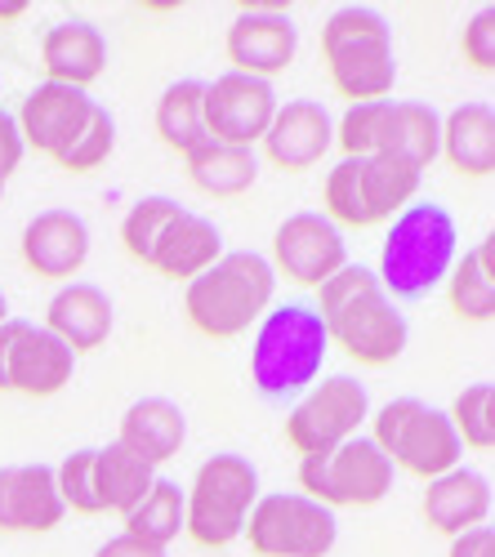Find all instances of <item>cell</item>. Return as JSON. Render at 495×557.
Returning <instances> with one entry per match:
<instances>
[{
    "label": "cell",
    "mask_w": 495,
    "mask_h": 557,
    "mask_svg": "<svg viewBox=\"0 0 495 557\" xmlns=\"http://www.w3.org/2000/svg\"><path fill=\"white\" fill-rule=\"evenodd\" d=\"M371 442L388 455L393 469L411 473L420 482H433L442 473L460 469V437L446 420V410L420 401V397H393L371 414Z\"/></svg>",
    "instance_id": "cell-6"
},
{
    "label": "cell",
    "mask_w": 495,
    "mask_h": 557,
    "mask_svg": "<svg viewBox=\"0 0 495 557\" xmlns=\"http://www.w3.org/2000/svg\"><path fill=\"white\" fill-rule=\"evenodd\" d=\"M446 304L460 321L486 326L495 317V242H478L469 255H456L451 272H446Z\"/></svg>",
    "instance_id": "cell-28"
},
{
    "label": "cell",
    "mask_w": 495,
    "mask_h": 557,
    "mask_svg": "<svg viewBox=\"0 0 495 557\" xmlns=\"http://www.w3.org/2000/svg\"><path fill=\"white\" fill-rule=\"evenodd\" d=\"M27 14V5H23V0H14V5H0V23H18Z\"/></svg>",
    "instance_id": "cell-42"
},
{
    "label": "cell",
    "mask_w": 495,
    "mask_h": 557,
    "mask_svg": "<svg viewBox=\"0 0 495 557\" xmlns=\"http://www.w3.org/2000/svg\"><path fill=\"white\" fill-rule=\"evenodd\" d=\"M259 499V473L246 455H210L188 495H184V531L197 548H228L242 531Z\"/></svg>",
    "instance_id": "cell-7"
},
{
    "label": "cell",
    "mask_w": 495,
    "mask_h": 557,
    "mask_svg": "<svg viewBox=\"0 0 495 557\" xmlns=\"http://www.w3.org/2000/svg\"><path fill=\"white\" fill-rule=\"evenodd\" d=\"M424 170H416L401 157H362L357 161V201H362V223L380 227L393 223L420 197Z\"/></svg>",
    "instance_id": "cell-23"
},
{
    "label": "cell",
    "mask_w": 495,
    "mask_h": 557,
    "mask_svg": "<svg viewBox=\"0 0 495 557\" xmlns=\"http://www.w3.org/2000/svg\"><path fill=\"white\" fill-rule=\"evenodd\" d=\"M157 482V469L148 459H139L134 450H125L121 442L112 446H95V495H99V513H116L125 518L134 504H139Z\"/></svg>",
    "instance_id": "cell-27"
},
{
    "label": "cell",
    "mask_w": 495,
    "mask_h": 557,
    "mask_svg": "<svg viewBox=\"0 0 495 557\" xmlns=\"http://www.w3.org/2000/svg\"><path fill=\"white\" fill-rule=\"evenodd\" d=\"M397 482V469L388 463V455L367 437L357 433L335 450L322 455H304L299 459V495H308L312 504L331 508H371L380 504Z\"/></svg>",
    "instance_id": "cell-8"
},
{
    "label": "cell",
    "mask_w": 495,
    "mask_h": 557,
    "mask_svg": "<svg viewBox=\"0 0 495 557\" xmlns=\"http://www.w3.org/2000/svg\"><path fill=\"white\" fill-rule=\"evenodd\" d=\"M178 219H184V206H178L174 197H144V201H134L129 214L121 219V246H125V255L148 268L152 250L161 246V237Z\"/></svg>",
    "instance_id": "cell-32"
},
{
    "label": "cell",
    "mask_w": 495,
    "mask_h": 557,
    "mask_svg": "<svg viewBox=\"0 0 495 557\" xmlns=\"http://www.w3.org/2000/svg\"><path fill=\"white\" fill-rule=\"evenodd\" d=\"M0 197H5V188H0Z\"/></svg>",
    "instance_id": "cell-44"
},
{
    "label": "cell",
    "mask_w": 495,
    "mask_h": 557,
    "mask_svg": "<svg viewBox=\"0 0 495 557\" xmlns=\"http://www.w3.org/2000/svg\"><path fill=\"white\" fill-rule=\"evenodd\" d=\"M371 414V393L357 375H322L286 414V442L290 450L304 455H322L344 446L367 429Z\"/></svg>",
    "instance_id": "cell-10"
},
{
    "label": "cell",
    "mask_w": 495,
    "mask_h": 557,
    "mask_svg": "<svg viewBox=\"0 0 495 557\" xmlns=\"http://www.w3.org/2000/svg\"><path fill=\"white\" fill-rule=\"evenodd\" d=\"M23 134H18V121L14 112H0V188L14 178V170L23 165Z\"/></svg>",
    "instance_id": "cell-38"
},
{
    "label": "cell",
    "mask_w": 495,
    "mask_h": 557,
    "mask_svg": "<svg viewBox=\"0 0 495 557\" xmlns=\"http://www.w3.org/2000/svg\"><path fill=\"white\" fill-rule=\"evenodd\" d=\"M67 518L50 463H14L0 469V531L45 535Z\"/></svg>",
    "instance_id": "cell-16"
},
{
    "label": "cell",
    "mask_w": 495,
    "mask_h": 557,
    "mask_svg": "<svg viewBox=\"0 0 495 557\" xmlns=\"http://www.w3.org/2000/svg\"><path fill=\"white\" fill-rule=\"evenodd\" d=\"M446 420H451V429H456L465 450L486 455L495 446V384L478 380V384L460 388L451 410H446Z\"/></svg>",
    "instance_id": "cell-33"
},
{
    "label": "cell",
    "mask_w": 495,
    "mask_h": 557,
    "mask_svg": "<svg viewBox=\"0 0 495 557\" xmlns=\"http://www.w3.org/2000/svg\"><path fill=\"white\" fill-rule=\"evenodd\" d=\"M112 326H116L112 299L89 282H67L50 304H45V331H50L59 344H67L76 357L103 348Z\"/></svg>",
    "instance_id": "cell-18"
},
{
    "label": "cell",
    "mask_w": 495,
    "mask_h": 557,
    "mask_svg": "<svg viewBox=\"0 0 495 557\" xmlns=\"http://www.w3.org/2000/svg\"><path fill=\"white\" fill-rule=\"evenodd\" d=\"M446 557H495V531H491V522L456 535L451 540V553H446Z\"/></svg>",
    "instance_id": "cell-39"
},
{
    "label": "cell",
    "mask_w": 495,
    "mask_h": 557,
    "mask_svg": "<svg viewBox=\"0 0 495 557\" xmlns=\"http://www.w3.org/2000/svg\"><path fill=\"white\" fill-rule=\"evenodd\" d=\"M322 63L335 85V95L348 103H380L393 99L397 85V54L393 32L380 10L344 5L322 23Z\"/></svg>",
    "instance_id": "cell-5"
},
{
    "label": "cell",
    "mask_w": 495,
    "mask_h": 557,
    "mask_svg": "<svg viewBox=\"0 0 495 557\" xmlns=\"http://www.w3.org/2000/svg\"><path fill=\"white\" fill-rule=\"evenodd\" d=\"M388 112H393V99H380V103H348V112L335 121V144H339V152L352 157V161L380 157V152H384Z\"/></svg>",
    "instance_id": "cell-34"
},
{
    "label": "cell",
    "mask_w": 495,
    "mask_h": 557,
    "mask_svg": "<svg viewBox=\"0 0 495 557\" xmlns=\"http://www.w3.org/2000/svg\"><path fill=\"white\" fill-rule=\"evenodd\" d=\"M10 321V304H5V295H0V326H5Z\"/></svg>",
    "instance_id": "cell-43"
},
{
    "label": "cell",
    "mask_w": 495,
    "mask_h": 557,
    "mask_svg": "<svg viewBox=\"0 0 495 557\" xmlns=\"http://www.w3.org/2000/svg\"><path fill=\"white\" fill-rule=\"evenodd\" d=\"M442 161L465 178L495 174V112L491 103H460L442 116Z\"/></svg>",
    "instance_id": "cell-25"
},
{
    "label": "cell",
    "mask_w": 495,
    "mask_h": 557,
    "mask_svg": "<svg viewBox=\"0 0 495 557\" xmlns=\"http://www.w3.org/2000/svg\"><path fill=\"white\" fill-rule=\"evenodd\" d=\"M18 255L27 272L45 276V282H72L89 259V227L72 210H45L23 227Z\"/></svg>",
    "instance_id": "cell-17"
},
{
    "label": "cell",
    "mask_w": 495,
    "mask_h": 557,
    "mask_svg": "<svg viewBox=\"0 0 495 557\" xmlns=\"http://www.w3.org/2000/svg\"><path fill=\"white\" fill-rule=\"evenodd\" d=\"M125 450H134L139 459H148L152 469L170 463L188 442V414L178 410L170 397H139L125 414H121V437Z\"/></svg>",
    "instance_id": "cell-22"
},
{
    "label": "cell",
    "mask_w": 495,
    "mask_h": 557,
    "mask_svg": "<svg viewBox=\"0 0 495 557\" xmlns=\"http://www.w3.org/2000/svg\"><path fill=\"white\" fill-rule=\"evenodd\" d=\"M424 522L429 531L456 540L473 527L491 522V478L473 469H451L433 482H424Z\"/></svg>",
    "instance_id": "cell-20"
},
{
    "label": "cell",
    "mask_w": 495,
    "mask_h": 557,
    "mask_svg": "<svg viewBox=\"0 0 495 557\" xmlns=\"http://www.w3.org/2000/svg\"><path fill=\"white\" fill-rule=\"evenodd\" d=\"M112 148H116V121H112L108 108H95V112H89V121H85V129L76 134V144L63 152L59 170H67V174H95L99 165L112 161Z\"/></svg>",
    "instance_id": "cell-35"
},
{
    "label": "cell",
    "mask_w": 495,
    "mask_h": 557,
    "mask_svg": "<svg viewBox=\"0 0 495 557\" xmlns=\"http://www.w3.org/2000/svg\"><path fill=\"white\" fill-rule=\"evenodd\" d=\"M456 250L460 227L451 210L437 201H411L384 232L375 282L393 304H420L446 282Z\"/></svg>",
    "instance_id": "cell-2"
},
{
    "label": "cell",
    "mask_w": 495,
    "mask_h": 557,
    "mask_svg": "<svg viewBox=\"0 0 495 557\" xmlns=\"http://www.w3.org/2000/svg\"><path fill=\"white\" fill-rule=\"evenodd\" d=\"M184 174L197 193L214 201H233L246 197L259 183V152L255 148H228V144H206L184 157Z\"/></svg>",
    "instance_id": "cell-26"
},
{
    "label": "cell",
    "mask_w": 495,
    "mask_h": 557,
    "mask_svg": "<svg viewBox=\"0 0 495 557\" xmlns=\"http://www.w3.org/2000/svg\"><path fill=\"white\" fill-rule=\"evenodd\" d=\"M219 259H223L219 227H214L210 219L184 210V219H178V223L165 232V237H161V246L152 250L148 268L161 272L165 282H184V286H188V282H197L206 268H214Z\"/></svg>",
    "instance_id": "cell-24"
},
{
    "label": "cell",
    "mask_w": 495,
    "mask_h": 557,
    "mask_svg": "<svg viewBox=\"0 0 495 557\" xmlns=\"http://www.w3.org/2000/svg\"><path fill=\"white\" fill-rule=\"evenodd\" d=\"M23 326H27L23 317H10L5 326H0V393H10V357H14V344H18Z\"/></svg>",
    "instance_id": "cell-40"
},
{
    "label": "cell",
    "mask_w": 495,
    "mask_h": 557,
    "mask_svg": "<svg viewBox=\"0 0 495 557\" xmlns=\"http://www.w3.org/2000/svg\"><path fill=\"white\" fill-rule=\"evenodd\" d=\"M99 103L89 99V89H72V85H54V81H40L32 95L18 108V134H23V148L63 161V152L76 144V134L85 129L89 112Z\"/></svg>",
    "instance_id": "cell-14"
},
{
    "label": "cell",
    "mask_w": 495,
    "mask_h": 557,
    "mask_svg": "<svg viewBox=\"0 0 495 557\" xmlns=\"http://www.w3.org/2000/svg\"><path fill=\"white\" fill-rule=\"evenodd\" d=\"M206 81H174L165 95L157 99V138L178 152V157H188L206 144Z\"/></svg>",
    "instance_id": "cell-30"
},
{
    "label": "cell",
    "mask_w": 495,
    "mask_h": 557,
    "mask_svg": "<svg viewBox=\"0 0 495 557\" xmlns=\"http://www.w3.org/2000/svg\"><path fill=\"white\" fill-rule=\"evenodd\" d=\"M312 312L322 317L326 339H335L357 366L380 370L407 352V317L380 290L375 268L344 263L326 286L312 290Z\"/></svg>",
    "instance_id": "cell-1"
},
{
    "label": "cell",
    "mask_w": 495,
    "mask_h": 557,
    "mask_svg": "<svg viewBox=\"0 0 495 557\" xmlns=\"http://www.w3.org/2000/svg\"><path fill=\"white\" fill-rule=\"evenodd\" d=\"M129 540L152 544V548H170L178 535H184V486L174 482H152V491L125 513V531Z\"/></svg>",
    "instance_id": "cell-31"
},
{
    "label": "cell",
    "mask_w": 495,
    "mask_h": 557,
    "mask_svg": "<svg viewBox=\"0 0 495 557\" xmlns=\"http://www.w3.org/2000/svg\"><path fill=\"white\" fill-rule=\"evenodd\" d=\"M460 50H465V63L478 67L482 76L495 72V10H478V14L465 23Z\"/></svg>",
    "instance_id": "cell-37"
},
{
    "label": "cell",
    "mask_w": 495,
    "mask_h": 557,
    "mask_svg": "<svg viewBox=\"0 0 495 557\" xmlns=\"http://www.w3.org/2000/svg\"><path fill=\"white\" fill-rule=\"evenodd\" d=\"M246 544L255 557H326L339 540L331 508L312 504L299 491L259 495L246 518Z\"/></svg>",
    "instance_id": "cell-9"
},
{
    "label": "cell",
    "mask_w": 495,
    "mask_h": 557,
    "mask_svg": "<svg viewBox=\"0 0 495 557\" xmlns=\"http://www.w3.org/2000/svg\"><path fill=\"white\" fill-rule=\"evenodd\" d=\"M299 50V32L290 10H263V5H246L223 36V54H228L233 72L242 76H259L273 81L277 72H286L295 63Z\"/></svg>",
    "instance_id": "cell-13"
},
{
    "label": "cell",
    "mask_w": 495,
    "mask_h": 557,
    "mask_svg": "<svg viewBox=\"0 0 495 557\" xmlns=\"http://www.w3.org/2000/svg\"><path fill=\"white\" fill-rule=\"evenodd\" d=\"M277 304V272L255 250H223L184 290V317L201 339H242Z\"/></svg>",
    "instance_id": "cell-3"
},
{
    "label": "cell",
    "mask_w": 495,
    "mask_h": 557,
    "mask_svg": "<svg viewBox=\"0 0 495 557\" xmlns=\"http://www.w3.org/2000/svg\"><path fill=\"white\" fill-rule=\"evenodd\" d=\"M95 557H165V548H152V544H139V540H129V535H116V540L99 544Z\"/></svg>",
    "instance_id": "cell-41"
},
{
    "label": "cell",
    "mask_w": 495,
    "mask_h": 557,
    "mask_svg": "<svg viewBox=\"0 0 495 557\" xmlns=\"http://www.w3.org/2000/svg\"><path fill=\"white\" fill-rule=\"evenodd\" d=\"M40 67H45V81L89 89L108 72V40L95 23H85V18L54 23L40 36Z\"/></svg>",
    "instance_id": "cell-19"
},
{
    "label": "cell",
    "mask_w": 495,
    "mask_h": 557,
    "mask_svg": "<svg viewBox=\"0 0 495 557\" xmlns=\"http://www.w3.org/2000/svg\"><path fill=\"white\" fill-rule=\"evenodd\" d=\"M326 326L312 304H273L255 326L250 344V380L263 401L295 406L326 366Z\"/></svg>",
    "instance_id": "cell-4"
},
{
    "label": "cell",
    "mask_w": 495,
    "mask_h": 557,
    "mask_svg": "<svg viewBox=\"0 0 495 557\" xmlns=\"http://www.w3.org/2000/svg\"><path fill=\"white\" fill-rule=\"evenodd\" d=\"M380 157H401L411 161L416 170L433 165L442 157V116L429 108V103H416V99H393V112H388V129H384V152Z\"/></svg>",
    "instance_id": "cell-29"
},
{
    "label": "cell",
    "mask_w": 495,
    "mask_h": 557,
    "mask_svg": "<svg viewBox=\"0 0 495 557\" xmlns=\"http://www.w3.org/2000/svg\"><path fill=\"white\" fill-rule=\"evenodd\" d=\"M54 482H59V499H63L67 513H85V518L99 513V495H95V446L72 450L59 463V469H54Z\"/></svg>",
    "instance_id": "cell-36"
},
{
    "label": "cell",
    "mask_w": 495,
    "mask_h": 557,
    "mask_svg": "<svg viewBox=\"0 0 495 557\" xmlns=\"http://www.w3.org/2000/svg\"><path fill=\"white\" fill-rule=\"evenodd\" d=\"M206 138L228 148H259L268 125L277 112V89L273 81L223 72L219 81L206 85Z\"/></svg>",
    "instance_id": "cell-12"
},
{
    "label": "cell",
    "mask_w": 495,
    "mask_h": 557,
    "mask_svg": "<svg viewBox=\"0 0 495 557\" xmlns=\"http://www.w3.org/2000/svg\"><path fill=\"white\" fill-rule=\"evenodd\" d=\"M331 144H335V121L322 103L312 99L277 103L273 125L263 134V161L277 165L282 174H304L331 152Z\"/></svg>",
    "instance_id": "cell-15"
},
{
    "label": "cell",
    "mask_w": 495,
    "mask_h": 557,
    "mask_svg": "<svg viewBox=\"0 0 495 557\" xmlns=\"http://www.w3.org/2000/svg\"><path fill=\"white\" fill-rule=\"evenodd\" d=\"M268 263H273V272L286 276L290 286L318 290L348 263L344 232L331 219H322V214L299 210V214L277 223V232H273V259H268Z\"/></svg>",
    "instance_id": "cell-11"
},
{
    "label": "cell",
    "mask_w": 495,
    "mask_h": 557,
    "mask_svg": "<svg viewBox=\"0 0 495 557\" xmlns=\"http://www.w3.org/2000/svg\"><path fill=\"white\" fill-rule=\"evenodd\" d=\"M72 370H76V352L67 344H59L45 326L27 321L18 344H14V357H10V393L18 397H54L72 384Z\"/></svg>",
    "instance_id": "cell-21"
}]
</instances>
